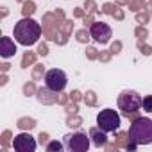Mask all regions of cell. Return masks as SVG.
<instances>
[{"instance_id":"1","label":"cell","mask_w":152,"mask_h":152,"mask_svg":"<svg viewBox=\"0 0 152 152\" xmlns=\"http://www.w3.org/2000/svg\"><path fill=\"white\" fill-rule=\"evenodd\" d=\"M13 34H15V39L23 45V47H31L34 45L39 36H41V27L38 22H34L31 16H23L20 22L15 23V29H13Z\"/></svg>"},{"instance_id":"2","label":"cell","mask_w":152,"mask_h":152,"mask_svg":"<svg viewBox=\"0 0 152 152\" xmlns=\"http://www.w3.org/2000/svg\"><path fill=\"white\" fill-rule=\"evenodd\" d=\"M129 140L136 145H148L152 143V120L150 118H136L129 127Z\"/></svg>"},{"instance_id":"3","label":"cell","mask_w":152,"mask_h":152,"mask_svg":"<svg viewBox=\"0 0 152 152\" xmlns=\"http://www.w3.org/2000/svg\"><path fill=\"white\" fill-rule=\"evenodd\" d=\"M141 102H143V99L134 90H125V91H122L118 95V109L122 111L124 116H129V115L140 111Z\"/></svg>"},{"instance_id":"4","label":"cell","mask_w":152,"mask_h":152,"mask_svg":"<svg viewBox=\"0 0 152 152\" xmlns=\"http://www.w3.org/2000/svg\"><path fill=\"white\" fill-rule=\"evenodd\" d=\"M120 115L115 111V109H102L99 115H97V125L106 131V132H115L120 129Z\"/></svg>"},{"instance_id":"5","label":"cell","mask_w":152,"mask_h":152,"mask_svg":"<svg viewBox=\"0 0 152 152\" xmlns=\"http://www.w3.org/2000/svg\"><path fill=\"white\" fill-rule=\"evenodd\" d=\"M64 147L70 152H86L90 148V136L86 132H73L64 136Z\"/></svg>"},{"instance_id":"6","label":"cell","mask_w":152,"mask_h":152,"mask_svg":"<svg viewBox=\"0 0 152 152\" xmlns=\"http://www.w3.org/2000/svg\"><path fill=\"white\" fill-rule=\"evenodd\" d=\"M66 83H68V79H66V73L63 70L52 68L45 73V86H48L50 90H54L57 93H61L66 88Z\"/></svg>"},{"instance_id":"7","label":"cell","mask_w":152,"mask_h":152,"mask_svg":"<svg viewBox=\"0 0 152 152\" xmlns=\"http://www.w3.org/2000/svg\"><path fill=\"white\" fill-rule=\"evenodd\" d=\"M90 32H91V38L97 43H102V45L107 43L111 39V34H113L111 27L107 23H104V22H93L91 27H90Z\"/></svg>"},{"instance_id":"8","label":"cell","mask_w":152,"mask_h":152,"mask_svg":"<svg viewBox=\"0 0 152 152\" xmlns=\"http://www.w3.org/2000/svg\"><path fill=\"white\" fill-rule=\"evenodd\" d=\"M13 147H15L16 152H34L36 147H38V143H36V140L29 132H22V134L15 136Z\"/></svg>"},{"instance_id":"9","label":"cell","mask_w":152,"mask_h":152,"mask_svg":"<svg viewBox=\"0 0 152 152\" xmlns=\"http://www.w3.org/2000/svg\"><path fill=\"white\" fill-rule=\"evenodd\" d=\"M36 97H38V100H39L41 104H45V106H50V104L59 102V95H57V91L50 90L48 86H45V88H38Z\"/></svg>"},{"instance_id":"10","label":"cell","mask_w":152,"mask_h":152,"mask_svg":"<svg viewBox=\"0 0 152 152\" xmlns=\"http://www.w3.org/2000/svg\"><path fill=\"white\" fill-rule=\"evenodd\" d=\"M16 54V45L11 38L2 36V41H0V56L2 57H11Z\"/></svg>"},{"instance_id":"11","label":"cell","mask_w":152,"mask_h":152,"mask_svg":"<svg viewBox=\"0 0 152 152\" xmlns=\"http://www.w3.org/2000/svg\"><path fill=\"white\" fill-rule=\"evenodd\" d=\"M90 138H91V141H93L95 147H106V145H107L106 131H102L100 127H93V129H90Z\"/></svg>"},{"instance_id":"12","label":"cell","mask_w":152,"mask_h":152,"mask_svg":"<svg viewBox=\"0 0 152 152\" xmlns=\"http://www.w3.org/2000/svg\"><path fill=\"white\" fill-rule=\"evenodd\" d=\"M16 127H18V129H22V131H31V129H34V127H36V120H34V118H29V116H23V118H20V120H18Z\"/></svg>"},{"instance_id":"13","label":"cell","mask_w":152,"mask_h":152,"mask_svg":"<svg viewBox=\"0 0 152 152\" xmlns=\"http://www.w3.org/2000/svg\"><path fill=\"white\" fill-rule=\"evenodd\" d=\"M34 61H36V52H25L23 54V57H22V68H29L31 64H34Z\"/></svg>"},{"instance_id":"14","label":"cell","mask_w":152,"mask_h":152,"mask_svg":"<svg viewBox=\"0 0 152 152\" xmlns=\"http://www.w3.org/2000/svg\"><path fill=\"white\" fill-rule=\"evenodd\" d=\"M34 13H36V4L32 2V0H27V2H23L22 15H23V16H32Z\"/></svg>"},{"instance_id":"15","label":"cell","mask_w":152,"mask_h":152,"mask_svg":"<svg viewBox=\"0 0 152 152\" xmlns=\"http://www.w3.org/2000/svg\"><path fill=\"white\" fill-rule=\"evenodd\" d=\"M66 125L72 127V129H77V127L83 125V118L77 116V115H68V118H66Z\"/></svg>"},{"instance_id":"16","label":"cell","mask_w":152,"mask_h":152,"mask_svg":"<svg viewBox=\"0 0 152 152\" xmlns=\"http://www.w3.org/2000/svg\"><path fill=\"white\" fill-rule=\"evenodd\" d=\"M75 38H77V41L79 43H88L90 41V38H91V32L84 27V29H81V31H77V34H75Z\"/></svg>"},{"instance_id":"17","label":"cell","mask_w":152,"mask_h":152,"mask_svg":"<svg viewBox=\"0 0 152 152\" xmlns=\"http://www.w3.org/2000/svg\"><path fill=\"white\" fill-rule=\"evenodd\" d=\"M72 31H73V22H72V20H64V22L59 25V32L64 34V36H70Z\"/></svg>"},{"instance_id":"18","label":"cell","mask_w":152,"mask_h":152,"mask_svg":"<svg viewBox=\"0 0 152 152\" xmlns=\"http://www.w3.org/2000/svg\"><path fill=\"white\" fill-rule=\"evenodd\" d=\"M129 9L134 13H140L141 9H145V0H131L129 2Z\"/></svg>"},{"instance_id":"19","label":"cell","mask_w":152,"mask_h":152,"mask_svg":"<svg viewBox=\"0 0 152 152\" xmlns=\"http://www.w3.org/2000/svg\"><path fill=\"white\" fill-rule=\"evenodd\" d=\"M43 75H45V66L43 64H36L34 72H32V81H41Z\"/></svg>"},{"instance_id":"20","label":"cell","mask_w":152,"mask_h":152,"mask_svg":"<svg viewBox=\"0 0 152 152\" xmlns=\"http://www.w3.org/2000/svg\"><path fill=\"white\" fill-rule=\"evenodd\" d=\"M63 147H64V143H61V141H48L45 148L48 152H59V150H63Z\"/></svg>"},{"instance_id":"21","label":"cell","mask_w":152,"mask_h":152,"mask_svg":"<svg viewBox=\"0 0 152 152\" xmlns=\"http://www.w3.org/2000/svg\"><path fill=\"white\" fill-rule=\"evenodd\" d=\"M134 34H136V38H138L140 41H145V38L148 36V31H147V27L140 25V27H136V29H134Z\"/></svg>"},{"instance_id":"22","label":"cell","mask_w":152,"mask_h":152,"mask_svg":"<svg viewBox=\"0 0 152 152\" xmlns=\"http://www.w3.org/2000/svg\"><path fill=\"white\" fill-rule=\"evenodd\" d=\"M38 90H36V84H34V81H31V83H27V84H23V95L25 97H31V95H34Z\"/></svg>"},{"instance_id":"23","label":"cell","mask_w":152,"mask_h":152,"mask_svg":"<svg viewBox=\"0 0 152 152\" xmlns=\"http://www.w3.org/2000/svg\"><path fill=\"white\" fill-rule=\"evenodd\" d=\"M84 102H86V106H97V95H95V91H86Z\"/></svg>"},{"instance_id":"24","label":"cell","mask_w":152,"mask_h":152,"mask_svg":"<svg viewBox=\"0 0 152 152\" xmlns=\"http://www.w3.org/2000/svg\"><path fill=\"white\" fill-rule=\"evenodd\" d=\"M141 107H143L147 113H152V95H147V97H143Z\"/></svg>"},{"instance_id":"25","label":"cell","mask_w":152,"mask_h":152,"mask_svg":"<svg viewBox=\"0 0 152 152\" xmlns=\"http://www.w3.org/2000/svg\"><path fill=\"white\" fill-rule=\"evenodd\" d=\"M138 48H140V52H141L143 56H150V54H152V47L147 45L145 41H140V43H138Z\"/></svg>"},{"instance_id":"26","label":"cell","mask_w":152,"mask_h":152,"mask_svg":"<svg viewBox=\"0 0 152 152\" xmlns=\"http://www.w3.org/2000/svg\"><path fill=\"white\" fill-rule=\"evenodd\" d=\"M86 57L91 59V61H93V59H99V50H97L95 47H88V48H86Z\"/></svg>"},{"instance_id":"27","label":"cell","mask_w":152,"mask_h":152,"mask_svg":"<svg viewBox=\"0 0 152 152\" xmlns=\"http://www.w3.org/2000/svg\"><path fill=\"white\" fill-rule=\"evenodd\" d=\"M84 9H86V13H95L97 11L95 0H86V2H84Z\"/></svg>"},{"instance_id":"28","label":"cell","mask_w":152,"mask_h":152,"mask_svg":"<svg viewBox=\"0 0 152 152\" xmlns=\"http://www.w3.org/2000/svg\"><path fill=\"white\" fill-rule=\"evenodd\" d=\"M115 9H116V6H115V4H111V2H107V4H104V6H102V13H106V15H111V16H113Z\"/></svg>"},{"instance_id":"29","label":"cell","mask_w":152,"mask_h":152,"mask_svg":"<svg viewBox=\"0 0 152 152\" xmlns=\"http://www.w3.org/2000/svg\"><path fill=\"white\" fill-rule=\"evenodd\" d=\"M64 109H66V113H68V115H77V109H79V107H77V104L72 100V104H66V106H64Z\"/></svg>"},{"instance_id":"30","label":"cell","mask_w":152,"mask_h":152,"mask_svg":"<svg viewBox=\"0 0 152 152\" xmlns=\"http://www.w3.org/2000/svg\"><path fill=\"white\" fill-rule=\"evenodd\" d=\"M111 50H102V52H99V59L102 61V63H107L109 59H111Z\"/></svg>"},{"instance_id":"31","label":"cell","mask_w":152,"mask_h":152,"mask_svg":"<svg viewBox=\"0 0 152 152\" xmlns=\"http://www.w3.org/2000/svg\"><path fill=\"white\" fill-rule=\"evenodd\" d=\"M81 99H84V97H83V93H81L79 90H73V91L70 93V100H73V102H79Z\"/></svg>"},{"instance_id":"32","label":"cell","mask_w":152,"mask_h":152,"mask_svg":"<svg viewBox=\"0 0 152 152\" xmlns=\"http://www.w3.org/2000/svg\"><path fill=\"white\" fill-rule=\"evenodd\" d=\"M136 22L138 23H147L148 22V13H138L136 15Z\"/></svg>"},{"instance_id":"33","label":"cell","mask_w":152,"mask_h":152,"mask_svg":"<svg viewBox=\"0 0 152 152\" xmlns=\"http://www.w3.org/2000/svg\"><path fill=\"white\" fill-rule=\"evenodd\" d=\"M122 52V41H115L113 45H111V54H120Z\"/></svg>"},{"instance_id":"34","label":"cell","mask_w":152,"mask_h":152,"mask_svg":"<svg viewBox=\"0 0 152 152\" xmlns=\"http://www.w3.org/2000/svg\"><path fill=\"white\" fill-rule=\"evenodd\" d=\"M38 54L45 57V56L48 54V45H47V43H39V47H38Z\"/></svg>"},{"instance_id":"35","label":"cell","mask_w":152,"mask_h":152,"mask_svg":"<svg viewBox=\"0 0 152 152\" xmlns=\"http://www.w3.org/2000/svg\"><path fill=\"white\" fill-rule=\"evenodd\" d=\"M86 15H88V13H86V9H81V7H77V9L73 11V16H75V18H84Z\"/></svg>"},{"instance_id":"36","label":"cell","mask_w":152,"mask_h":152,"mask_svg":"<svg viewBox=\"0 0 152 152\" xmlns=\"http://www.w3.org/2000/svg\"><path fill=\"white\" fill-rule=\"evenodd\" d=\"M9 138H11V132H9V131H4V134H2V145H4V148H6L7 143H9Z\"/></svg>"},{"instance_id":"37","label":"cell","mask_w":152,"mask_h":152,"mask_svg":"<svg viewBox=\"0 0 152 152\" xmlns=\"http://www.w3.org/2000/svg\"><path fill=\"white\" fill-rule=\"evenodd\" d=\"M113 16H115L116 20H124V18H125V15H124V11H122L120 7H116V9H115V13H113Z\"/></svg>"},{"instance_id":"38","label":"cell","mask_w":152,"mask_h":152,"mask_svg":"<svg viewBox=\"0 0 152 152\" xmlns=\"http://www.w3.org/2000/svg\"><path fill=\"white\" fill-rule=\"evenodd\" d=\"M38 138H39V143L47 147V143H48V134H47V132H39V136H38Z\"/></svg>"},{"instance_id":"39","label":"cell","mask_w":152,"mask_h":152,"mask_svg":"<svg viewBox=\"0 0 152 152\" xmlns=\"http://www.w3.org/2000/svg\"><path fill=\"white\" fill-rule=\"evenodd\" d=\"M91 23H93V13H88V15L84 16V27H86V25L91 27Z\"/></svg>"},{"instance_id":"40","label":"cell","mask_w":152,"mask_h":152,"mask_svg":"<svg viewBox=\"0 0 152 152\" xmlns=\"http://www.w3.org/2000/svg\"><path fill=\"white\" fill-rule=\"evenodd\" d=\"M68 100H70V93H68V95H59V104L66 106V104H68Z\"/></svg>"},{"instance_id":"41","label":"cell","mask_w":152,"mask_h":152,"mask_svg":"<svg viewBox=\"0 0 152 152\" xmlns=\"http://www.w3.org/2000/svg\"><path fill=\"white\" fill-rule=\"evenodd\" d=\"M129 2L131 0H115V4H118V6H129Z\"/></svg>"},{"instance_id":"42","label":"cell","mask_w":152,"mask_h":152,"mask_svg":"<svg viewBox=\"0 0 152 152\" xmlns=\"http://www.w3.org/2000/svg\"><path fill=\"white\" fill-rule=\"evenodd\" d=\"M6 83H7V75H6V73H2V79H0V84H2V86H4Z\"/></svg>"},{"instance_id":"43","label":"cell","mask_w":152,"mask_h":152,"mask_svg":"<svg viewBox=\"0 0 152 152\" xmlns=\"http://www.w3.org/2000/svg\"><path fill=\"white\" fill-rule=\"evenodd\" d=\"M9 66H11V64H7V63H4V64H2V73H6V72L9 70Z\"/></svg>"},{"instance_id":"44","label":"cell","mask_w":152,"mask_h":152,"mask_svg":"<svg viewBox=\"0 0 152 152\" xmlns=\"http://www.w3.org/2000/svg\"><path fill=\"white\" fill-rule=\"evenodd\" d=\"M2 16H7V7H2Z\"/></svg>"},{"instance_id":"45","label":"cell","mask_w":152,"mask_h":152,"mask_svg":"<svg viewBox=\"0 0 152 152\" xmlns=\"http://www.w3.org/2000/svg\"><path fill=\"white\" fill-rule=\"evenodd\" d=\"M150 4H152V0H150Z\"/></svg>"},{"instance_id":"46","label":"cell","mask_w":152,"mask_h":152,"mask_svg":"<svg viewBox=\"0 0 152 152\" xmlns=\"http://www.w3.org/2000/svg\"><path fill=\"white\" fill-rule=\"evenodd\" d=\"M20 2H22V0H20Z\"/></svg>"}]
</instances>
